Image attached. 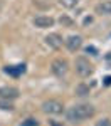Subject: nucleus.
<instances>
[{
  "label": "nucleus",
  "instance_id": "nucleus-3",
  "mask_svg": "<svg viewBox=\"0 0 111 126\" xmlns=\"http://www.w3.org/2000/svg\"><path fill=\"white\" fill-rule=\"evenodd\" d=\"M42 111L46 114H62L64 104L57 99H47V101L42 103Z\"/></svg>",
  "mask_w": 111,
  "mask_h": 126
},
{
  "label": "nucleus",
  "instance_id": "nucleus-5",
  "mask_svg": "<svg viewBox=\"0 0 111 126\" xmlns=\"http://www.w3.org/2000/svg\"><path fill=\"white\" fill-rule=\"evenodd\" d=\"M19 97V89L14 86H3L0 87V99H9V101H14Z\"/></svg>",
  "mask_w": 111,
  "mask_h": 126
},
{
  "label": "nucleus",
  "instance_id": "nucleus-8",
  "mask_svg": "<svg viewBox=\"0 0 111 126\" xmlns=\"http://www.w3.org/2000/svg\"><path fill=\"white\" fill-rule=\"evenodd\" d=\"M46 44L49 46L50 49H59L61 46H62V37H61L59 34H49V35H46Z\"/></svg>",
  "mask_w": 111,
  "mask_h": 126
},
{
  "label": "nucleus",
  "instance_id": "nucleus-1",
  "mask_svg": "<svg viewBox=\"0 0 111 126\" xmlns=\"http://www.w3.org/2000/svg\"><path fill=\"white\" fill-rule=\"evenodd\" d=\"M94 113H96V108L93 104H76L66 113V118L71 123H78V121H82V119L94 116Z\"/></svg>",
  "mask_w": 111,
  "mask_h": 126
},
{
  "label": "nucleus",
  "instance_id": "nucleus-9",
  "mask_svg": "<svg viewBox=\"0 0 111 126\" xmlns=\"http://www.w3.org/2000/svg\"><path fill=\"white\" fill-rule=\"evenodd\" d=\"M94 10L99 15H111V0H103V2H99Z\"/></svg>",
  "mask_w": 111,
  "mask_h": 126
},
{
  "label": "nucleus",
  "instance_id": "nucleus-14",
  "mask_svg": "<svg viewBox=\"0 0 111 126\" xmlns=\"http://www.w3.org/2000/svg\"><path fill=\"white\" fill-rule=\"evenodd\" d=\"M96 126H111V119L110 118H103V119H99L96 123Z\"/></svg>",
  "mask_w": 111,
  "mask_h": 126
},
{
  "label": "nucleus",
  "instance_id": "nucleus-11",
  "mask_svg": "<svg viewBox=\"0 0 111 126\" xmlns=\"http://www.w3.org/2000/svg\"><path fill=\"white\" fill-rule=\"evenodd\" d=\"M78 3H79V0H61V5L66 9H74Z\"/></svg>",
  "mask_w": 111,
  "mask_h": 126
},
{
  "label": "nucleus",
  "instance_id": "nucleus-13",
  "mask_svg": "<svg viewBox=\"0 0 111 126\" xmlns=\"http://www.w3.org/2000/svg\"><path fill=\"white\" fill-rule=\"evenodd\" d=\"M20 126H39V121L34 119V118H29V119H25Z\"/></svg>",
  "mask_w": 111,
  "mask_h": 126
},
{
  "label": "nucleus",
  "instance_id": "nucleus-6",
  "mask_svg": "<svg viewBox=\"0 0 111 126\" xmlns=\"http://www.w3.org/2000/svg\"><path fill=\"white\" fill-rule=\"evenodd\" d=\"M64 44H66V47L69 49L71 52H76L82 46V37L81 35H69L67 39L64 40Z\"/></svg>",
  "mask_w": 111,
  "mask_h": 126
},
{
  "label": "nucleus",
  "instance_id": "nucleus-2",
  "mask_svg": "<svg viewBox=\"0 0 111 126\" xmlns=\"http://www.w3.org/2000/svg\"><path fill=\"white\" fill-rule=\"evenodd\" d=\"M74 69H76L78 76H81V78H89V76H93V72H94L93 64L86 57H76V61H74Z\"/></svg>",
  "mask_w": 111,
  "mask_h": 126
},
{
  "label": "nucleus",
  "instance_id": "nucleus-15",
  "mask_svg": "<svg viewBox=\"0 0 111 126\" xmlns=\"http://www.w3.org/2000/svg\"><path fill=\"white\" fill-rule=\"evenodd\" d=\"M59 22L62 24V25H66V27H72V20H71V19H67V17H61V19H59Z\"/></svg>",
  "mask_w": 111,
  "mask_h": 126
},
{
  "label": "nucleus",
  "instance_id": "nucleus-7",
  "mask_svg": "<svg viewBox=\"0 0 111 126\" xmlns=\"http://www.w3.org/2000/svg\"><path fill=\"white\" fill-rule=\"evenodd\" d=\"M32 22H34V25L39 27V29H47V27H52V25H54L56 20L52 19V17H47V15H37V17H34Z\"/></svg>",
  "mask_w": 111,
  "mask_h": 126
},
{
  "label": "nucleus",
  "instance_id": "nucleus-4",
  "mask_svg": "<svg viewBox=\"0 0 111 126\" xmlns=\"http://www.w3.org/2000/svg\"><path fill=\"white\" fill-rule=\"evenodd\" d=\"M50 71H52L54 76L64 78V76L67 74V71H69V64H67L66 59H54L52 64H50Z\"/></svg>",
  "mask_w": 111,
  "mask_h": 126
},
{
  "label": "nucleus",
  "instance_id": "nucleus-10",
  "mask_svg": "<svg viewBox=\"0 0 111 126\" xmlns=\"http://www.w3.org/2000/svg\"><path fill=\"white\" fill-rule=\"evenodd\" d=\"M89 93H91L89 86H88V84H84V82L78 84V86H76V89H74V94H76V96H79V97H86V96H89Z\"/></svg>",
  "mask_w": 111,
  "mask_h": 126
},
{
  "label": "nucleus",
  "instance_id": "nucleus-16",
  "mask_svg": "<svg viewBox=\"0 0 111 126\" xmlns=\"http://www.w3.org/2000/svg\"><path fill=\"white\" fill-rule=\"evenodd\" d=\"M104 82H106V84H108V86H110V84H111V76H108V78L104 79Z\"/></svg>",
  "mask_w": 111,
  "mask_h": 126
},
{
  "label": "nucleus",
  "instance_id": "nucleus-12",
  "mask_svg": "<svg viewBox=\"0 0 111 126\" xmlns=\"http://www.w3.org/2000/svg\"><path fill=\"white\" fill-rule=\"evenodd\" d=\"M0 109H5V111L9 109V111H12L14 109V104L10 103L9 99H0Z\"/></svg>",
  "mask_w": 111,
  "mask_h": 126
}]
</instances>
